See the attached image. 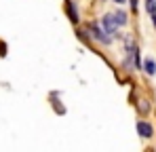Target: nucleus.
<instances>
[{
  "label": "nucleus",
  "mask_w": 156,
  "mask_h": 152,
  "mask_svg": "<svg viewBox=\"0 0 156 152\" xmlns=\"http://www.w3.org/2000/svg\"><path fill=\"white\" fill-rule=\"evenodd\" d=\"M114 2H116V4H125L127 0H114Z\"/></svg>",
  "instance_id": "9b49d317"
},
{
  "label": "nucleus",
  "mask_w": 156,
  "mask_h": 152,
  "mask_svg": "<svg viewBox=\"0 0 156 152\" xmlns=\"http://www.w3.org/2000/svg\"><path fill=\"white\" fill-rule=\"evenodd\" d=\"M146 11H148L150 15H154V13H156V2H154V0H146Z\"/></svg>",
  "instance_id": "0eeeda50"
},
{
  "label": "nucleus",
  "mask_w": 156,
  "mask_h": 152,
  "mask_svg": "<svg viewBox=\"0 0 156 152\" xmlns=\"http://www.w3.org/2000/svg\"><path fill=\"white\" fill-rule=\"evenodd\" d=\"M101 27H104L110 36H116V27H118V24H116L114 13H108V15H104V19H101Z\"/></svg>",
  "instance_id": "f03ea898"
},
{
  "label": "nucleus",
  "mask_w": 156,
  "mask_h": 152,
  "mask_svg": "<svg viewBox=\"0 0 156 152\" xmlns=\"http://www.w3.org/2000/svg\"><path fill=\"white\" fill-rule=\"evenodd\" d=\"M89 32L93 34V38H95V40H99V42H104V45H110V42H112V36L105 32L104 27H99L97 24H91V25H89Z\"/></svg>",
  "instance_id": "f257e3e1"
},
{
  "label": "nucleus",
  "mask_w": 156,
  "mask_h": 152,
  "mask_svg": "<svg viewBox=\"0 0 156 152\" xmlns=\"http://www.w3.org/2000/svg\"><path fill=\"white\" fill-rule=\"evenodd\" d=\"M150 17H152V24L156 25V13H154V15H150Z\"/></svg>",
  "instance_id": "9d476101"
},
{
  "label": "nucleus",
  "mask_w": 156,
  "mask_h": 152,
  "mask_svg": "<svg viewBox=\"0 0 156 152\" xmlns=\"http://www.w3.org/2000/svg\"><path fill=\"white\" fill-rule=\"evenodd\" d=\"M131 2V6H133V11H137V2H139V0H129Z\"/></svg>",
  "instance_id": "1a4fd4ad"
},
{
  "label": "nucleus",
  "mask_w": 156,
  "mask_h": 152,
  "mask_svg": "<svg viewBox=\"0 0 156 152\" xmlns=\"http://www.w3.org/2000/svg\"><path fill=\"white\" fill-rule=\"evenodd\" d=\"M139 110H141V112H148V101H146V100L139 103Z\"/></svg>",
  "instance_id": "6e6552de"
},
{
  "label": "nucleus",
  "mask_w": 156,
  "mask_h": 152,
  "mask_svg": "<svg viewBox=\"0 0 156 152\" xmlns=\"http://www.w3.org/2000/svg\"><path fill=\"white\" fill-rule=\"evenodd\" d=\"M114 17H116V24H118V25H127V21H129L125 11H116V13H114Z\"/></svg>",
  "instance_id": "423d86ee"
},
{
  "label": "nucleus",
  "mask_w": 156,
  "mask_h": 152,
  "mask_svg": "<svg viewBox=\"0 0 156 152\" xmlns=\"http://www.w3.org/2000/svg\"><path fill=\"white\" fill-rule=\"evenodd\" d=\"M144 70H146L148 74H156V61L154 59H146V61H144Z\"/></svg>",
  "instance_id": "39448f33"
},
{
  "label": "nucleus",
  "mask_w": 156,
  "mask_h": 152,
  "mask_svg": "<svg viewBox=\"0 0 156 152\" xmlns=\"http://www.w3.org/2000/svg\"><path fill=\"white\" fill-rule=\"evenodd\" d=\"M68 15H70L72 24H78V11H76V4H74V0H68Z\"/></svg>",
  "instance_id": "20e7f679"
},
{
  "label": "nucleus",
  "mask_w": 156,
  "mask_h": 152,
  "mask_svg": "<svg viewBox=\"0 0 156 152\" xmlns=\"http://www.w3.org/2000/svg\"><path fill=\"white\" fill-rule=\"evenodd\" d=\"M137 133H139L144 139H150L152 133H154V127L150 125V123H146V121H137Z\"/></svg>",
  "instance_id": "7ed1b4c3"
}]
</instances>
